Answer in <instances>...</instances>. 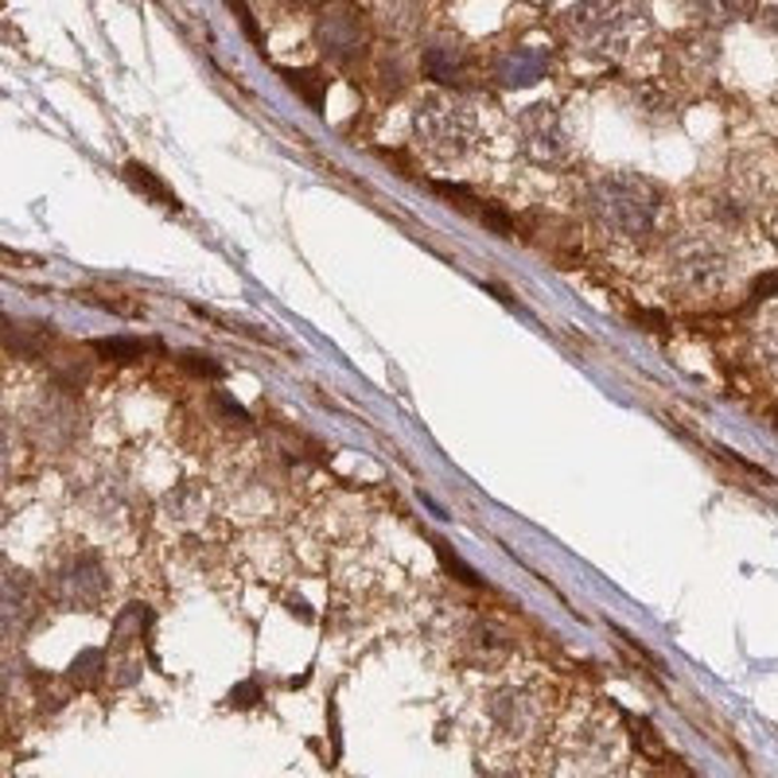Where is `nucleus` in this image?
Instances as JSON below:
<instances>
[{
	"label": "nucleus",
	"mask_w": 778,
	"mask_h": 778,
	"mask_svg": "<svg viewBox=\"0 0 778 778\" xmlns=\"http://www.w3.org/2000/svg\"><path fill=\"white\" fill-rule=\"evenodd\" d=\"M588 203L599 226L611 230L622 242H650L654 234H662L665 214H670V199L658 183L627 172L592 183Z\"/></svg>",
	"instance_id": "f257e3e1"
},
{
	"label": "nucleus",
	"mask_w": 778,
	"mask_h": 778,
	"mask_svg": "<svg viewBox=\"0 0 778 778\" xmlns=\"http://www.w3.org/2000/svg\"><path fill=\"white\" fill-rule=\"evenodd\" d=\"M568 28L596 55H627L647 35V0H584L568 12Z\"/></svg>",
	"instance_id": "f03ea898"
},
{
	"label": "nucleus",
	"mask_w": 778,
	"mask_h": 778,
	"mask_svg": "<svg viewBox=\"0 0 778 778\" xmlns=\"http://www.w3.org/2000/svg\"><path fill=\"white\" fill-rule=\"evenodd\" d=\"M420 148L436 160H459L479 145V121L471 106L456 98H425L413 114Z\"/></svg>",
	"instance_id": "7ed1b4c3"
},
{
	"label": "nucleus",
	"mask_w": 778,
	"mask_h": 778,
	"mask_svg": "<svg viewBox=\"0 0 778 778\" xmlns=\"http://www.w3.org/2000/svg\"><path fill=\"white\" fill-rule=\"evenodd\" d=\"M670 277L685 292H721L732 280V257L708 238H685L670 249Z\"/></svg>",
	"instance_id": "20e7f679"
},
{
	"label": "nucleus",
	"mask_w": 778,
	"mask_h": 778,
	"mask_svg": "<svg viewBox=\"0 0 778 778\" xmlns=\"http://www.w3.org/2000/svg\"><path fill=\"white\" fill-rule=\"evenodd\" d=\"M51 596L66 607H94L102 596H106V573H102L98 557L94 553H74V557L58 561L51 568Z\"/></svg>",
	"instance_id": "39448f33"
},
{
	"label": "nucleus",
	"mask_w": 778,
	"mask_h": 778,
	"mask_svg": "<svg viewBox=\"0 0 778 778\" xmlns=\"http://www.w3.org/2000/svg\"><path fill=\"white\" fill-rule=\"evenodd\" d=\"M518 132H522V148L530 160L537 164H557L568 156V132L565 121L553 106H530L518 121Z\"/></svg>",
	"instance_id": "423d86ee"
},
{
	"label": "nucleus",
	"mask_w": 778,
	"mask_h": 778,
	"mask_svg": "<svg viewBox=\"0 0 778 778\" xmlns=\"http://www.w3.org/2000/svg\"><path fill=\"white\" fill-rule=\"evenodd\" d=\"M316 40H320L323 55H331L335 63H351V58H359L366 51V28H362L359 12L331 9L316 28Z\"/></svg>",
	"instance_id": "0eeeda50"
},
{
	"label": "nucleus",
	"mask_w": 778,
	"mask_h": 778,
	"mask_svg": "<svg viewBox=\"0 0 778 778\" xmlns=\"http://www.w3.org/2000/svg\"><path fill=\"white\" fill-rule=\"evenodd\" d=\"M537 705H533L530 696L522 693H502L494 696L491 705V724H494V736H502L507 744H522V739L533 736V724H537Z\"/></svg>",
	"instance_id": "6e6552de"
},
{
	"label": "nucleus",
	"mask_w": 778,
	"mask_h": 778,
	"mask_svg": "<svg viewBox=\"0 0 778 778\" xmlns=\"http://www.w3.org/2000/svg\"><path fill=\"white\" fill-rule=\"evenodd\" d=\"M467 66V51L459 43H436V47L425 51V74L428 78H440V83H451L456 74H463Z\"/></svg>",
	"instance_id": "1a4fd4ad"
},
{
	"label": "nucleus",
	"mask_w": 778,
	"mask_h": 778,
	"mask_svg": "<svg viewBox=\"0 0 778 778\" xmlns=\"http://www.w3.org/2000/svg\"><path fill=\"white\" fill-rule=\"evenodd\" d=\"M685 9L696 20H708V24H732V20H744L755 9V0H685Z\"/></svg>",
	"instance_id": "9d476101"
},
{
	"label": "nucleus",
	"mask_w": 778,
	"mask_h": 778,
	"mask_svg": "<svg viewBox=\"0 0 778 778\" xmlns=\"http://www.w3.org/2000/svg\"><path fill=\"white\" fill-rule=\"evenodd\" d=\"M280 78H285L288 86H292L296 94H300L303 102H308L311 109L323 106V94H328V78H323L320 71H292V66H285L280 71Z\"/></svg>",
	"instance_id": "9b49d317"
},
{
	"label": "nucleus",
	"mask_w": 778,
	"mask_h": 778,
	"mask_svg": "<svg viewBox=\"0 0 778 778\" xmlns=\"http://www.w3.org/2000/svg\"><path fill=\"white\" fill-rule=\"evenodd\" d=\"M125 175H129V183H132V188H137V191H145V195H152L160 206H172V211H175V206H180V199H175L172 191L164 188V183L156 180V175L148 172V168H140V164H129V168H125Z\"/></svg>",
	"instance_id": "f8f14e48"
},
{
	"label": "nucleus",
	"mask_w": 778,
	"mask_h": 778,
	"mask_svg": "<svg viewBox=\"0 0 778 778\" xmlns=\"http://www.w3.org/2000/svg\"><path fill=\"white\" fill-rule=\"evenodd\" d=\"M94 351L114 362H137L148 351V343H140V339H94Z\"/></svg>",
	"instance_id": "ddd939ff"
},
{
	"label": "nucleus",
	"mask_w": 778,
	"mask_h": 778,
	"mask_svg": "<svg viewBox=\"0 0 778 778\" xmlns=\"http://www.w3.org/2000/svg\"><path fill=\"white\" fill-rule=\"evenodd\" d=\"M183 366L195 370V374H206V377H219L222 374L219 362H211L206 354H183Z\"/></svg>",
	"instance_id": "4468645a"
},
{
	"label": "nucleus",
	"mask_w": 778,
	"mask_h": 778,
	"mask_svg": "<svg viewBox=\"0 0 778 778\" xmlns=\"http://www.w3.org/2000/svg\"><path fill=\"white\" fill-rule=\"evenodd\" d=\"M230 4H234V12H238V20H242V28H246V35L257 43V47H262V32H257V20H254V12H249L246 4H242V0H230Z\"/></svg>",
	"instance_id": "2eb2a0df"
},
{
	"label": "nucleus",
	"mask_w": 778,
	"mask_h": 778,
	"mask_svg": "<svg viewBox=\"0 0 778 778\" xmlns=\"http://www.w3.org/2000/svg\"><path fill=\"white\" fill-rule=\"evenodd\" d=\"M254 696H257V685H254V681H246V685H242V689H234V693H230V705L249 708V705H257Z\"/></svg>",
	"instance_id": "dca6fc26"
},
{
	"label": "nucleus",
	"mask_w": 778,
	"mask_h": 778,
	"mask_svg": "<svg viewBox=\"0 0 778 778\" xmlns=\"http://www.w3.org/2000/svg\"><path fill=\"white\" fill-rule=\"evenodd\" d=\"M778 288V277H770V280H759V288H755V296H767V292H775Z\"/></svg>",
	"instance_id": "f3484780"
},
{
	"label": "nucleus",
	"mask_w": 778,
	"mask_h": 778,
	"mask_svg": "<svg viewBox=\"0 0 778 778\" xmlns=\"http://www.w3.org/2000/svg\"><path fill=\"white\" fill-rule=\"evenodd\" d=\"M770 417H775V428H778V409H775V413H770Z\"/></svg>",
	"instance_id": "a211bd4d"
},
{
	"label": "nucleus",
	"mask_w": 778,
	"mask_h": 778,
	"mask_svg": "<svg viewBox=\"0 0 778 778\" xmlns=\"http://www.w3.org/2000/svg\"><path fill=\"white\" fill-rule=\"evenodd\" d=\"M296 4H303V0H296Z\"/></svg>",
	"instance_id": "6ab92c4d"
}]
</instances>
